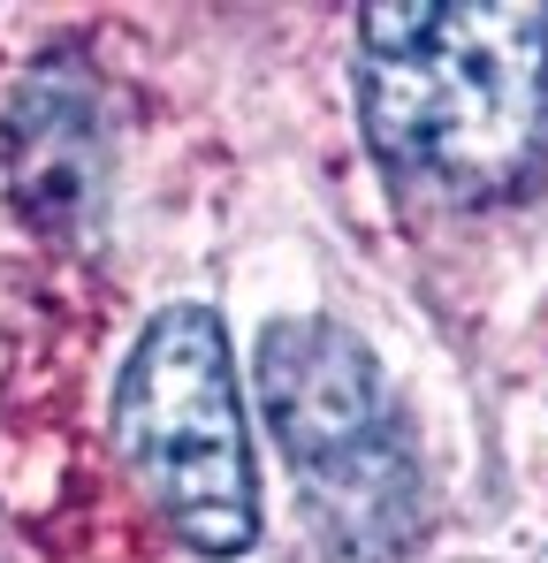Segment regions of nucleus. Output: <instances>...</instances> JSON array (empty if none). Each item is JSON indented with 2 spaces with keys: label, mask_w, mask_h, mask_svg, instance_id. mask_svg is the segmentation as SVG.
<instances>
[{
  "label": "nucleus",
  "mask_w": 548,
  "mask_h": 563,
  "mask_svg": "<svg viewBox=\"0 0 548 563\" xmlns=\"http://www.w3.org/2000/svg\"><path fill=\"white\" fill-rule=\"evenodd\" d=\"M114 427L145 495L198 556H244L260 541V479H252L237 358L206 305H168L138 335Z\"/></svg>",
  "instance_id": "nucleus-3"
},
{
  "label": "nucleus",
  "mask_w": 548,
  "mask_h": 563,
  "mask_svg": "<svg viewBox=\"0 0 548 563\" xmlns=\"http://www.w3.org/2000/svg\"><path fill=\"white\" fill-rule=\"evenodd\" d=\"M8 184L39 229H77L99 190V99L77 62L39 69L8 114Z\"/></svg>",
  "instance_id": "nucleus-4"
},
{
  "label": "nucleus",
  "mask_w": 548,
  "mask_h": 563,
  "mask_svg": "<svg viewBox=\"0 0 548 563\" xmlns=\"http://www.w3.org/2000/svg\"><path fill=\"white\" fill-rule=\"evenodd\" d=\"M260 411L343 556L388 563L419 541V465L351 328L274 320L260 335Z\"/></svg>",
  "instance_id": "nucleus-2"
},
{
  "label": "nucleus",
  "mask_w": 548,
  "mask_h": 563,
  "mask_svg": "<svg viewBox=\"0 0 548 563\" xmlns=\"http://www.w3.org/2000/svg\"><path fill=\"white\" fill-rule=\"evenodd\" d=\"M373 153L419 190L503 198L548 161V8L404 0L359 15Z\"/></svg>",
  "instance_id": "nucleus-1"
}]
</instances>
